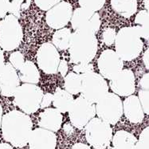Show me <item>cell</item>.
<instances>
[{
  "mask_svg": "<svg viewBox=\"0 0 149 149\" xmlns=\"http://www.w3.org/2000/svg\"><path fill=\"white\" fill-rule=\"evenodd\" d=\"M97 65L101 76L108 80L113 79L124 70V61L113 49H105L98 58Z\"/></svg>",
  "mask_w": 149,
  "mask_h": 149,
  "instance_id": "8fae6325",
  "label": "cell"
},
{
  "mask_svg": "<svg viewBox=\"0 0 149 149\" xmlns=\"http://www.w3.org/2000/svg\"><path fill=\"white\" fill-rule=\"evenodd\" d=\"M135 23L141 38L149 40V13L146 10H140L135 18Z\"/></svg>",
  "mask_w": 149,
  "mask_h": 149,
  "instance_id": "d4e9b609",
  "label": "cell"
},
{
  "mask_svg": "<svg viewBox=\"0 0 149 149\" xmlns=\"http://www.w3.org/2000/svg\"><path fill=\"white\" fill-rule=\"evenodd\" d=\"M63 116L57 109L47 108L39 114L38 125L40 128L56 132L61 127Z\"/></svg>",
  "mask_w": 149,
  "mask_h": 149,
  "instance_id": "ac0fdd59",
  "label": "cell"
},
{
  "mask_svg": "<svg viewBox=\"0 0 149 149\" xmlns=\"http://www.w3.org/2000/svg\"><path fill=\"white\" fill-rule=\"evenodd\" d=\"M98 42L94 32L77 30L72 33L69 48L71 62L75 64L89 63L97 55Z\"/></svg>",
  "mask_w": 149,
  "mask_h": 149,
  "instance_id": "7a4b0ae2",
  "label": "cell"
},
{
  "mask_svg": "<svg viewBox=\"0 0 149 149\" xmlns=\"http://www.w3.org/2000/svg\"><path fill=\"white\" fill-rule=\"evenodd\" d=\"M5 58H4V54H3V49L0 47V73L2 72V70H3V68L5 66Z\"/></svg>",
  "mask_w": 149,
  "mask_h": 149,
  "instance_id": "d590c367",
  "label": "cell"
},
{
  "mask_svg": "<svg viewBox=\"0 0 149 149\" xmlns=\"http://www.w3.org/2000/svg\"><path fill=\"white\" fill-rule=\"evenodd\" d=\"M60 61V54L53 43H43L38 49L37 63L40 69L46 74L58 73Z\"/></svg>",
  "mask_w": 149,
  "mask_h": 149,
  "instance_id": "30bf717a",
  "label": "cell"
},
{
  "mask_svg": "<svg viewBox=\"0 0 149 149\" xmlns=\"http://www.w3.org/2000/svg\"><path fill=\"white\" fill-rule=\"evenodd\" d=\"M85 139L95 149H105L113 140L110 125L99 118H93L85 127Z\"/></svg>",
  "mask_w": 149,
  "mask_h": 149,
  "instance_id": "5b68a950",
  "label": "cell"
},
{
  "mask_svg": "<svg viewBox=\"0 0 149 149\" xmlns=\"http://www.w3.org/2000/svg\"><path fill=\"white\" fill-rule=\"evenodd\" d=\"M96 114L94 104L85 99L82 96L74 100L69 111L70 122L78 129L85 128L88 122L94 118Z\"/></svg>",
  "mask_w": 149,
  "mask_h": 149,
  "instance_id": "9c48e42d",
  "label": "cell"
},
{
  "mask_svg": "<svg viewBox=\"0 0 149 149\" xmlns=\"http://www.w3.org/2000/svg\"><path fill=\"white\" fill-rule=\"evenodd\" d=\"M1 129L6 142L16 148H23L29 143L33 132V122L27 114L12 110L3 116Z\"/></svg>",
  "mask_w": 149,
  "mask_h": 149,
  "instance_id": "6da1fadb",
  "label": "cell"
},
{
  "mask_svg": "<svg viewBox=\"0 0 149 149\" xmlns=\"http://www.w3.org/2000/svg\"><path fill=\"white\" fill-rule=\"evenodd\" d=\"M123 110L126 118L132 124H140L144 118V112L140 99L137 96L131 95L123 102Z\"/></svg>",
  "mask_w": 149,
  "mask_h": 149,
  "instance_id": "e0dca14e",
  "label": "cell"
},
{
  "mask_svg": "<svg viewBox=\"0 0 149 149\" xmlns=\"http://www.w3.org/2000/svg\"><path fill=\"white\" fill-rule=\"evenodd\" d=\"M96 107V113L98 118L109 125H116L124 113L123 102L118 95L109 93L98 101Z\"/></svg>",
  "mask_w": 149,
  "mask_h": 149,
  "instance_id": "ba28073f",
  "label": "cell"
},
{
  "mask_svg": "<svg viewBox=\"0 0 149 149\" xmlns=\"http://www.w3.org/2000/svg\"><path fill=\"white\" fill-rule=\"evenodd\" d=\"M72 27L74 30H88L95 33L100 26V19L98 14L85 8H77L74 10L71 19Z\"/></svg>",
  "mask_w": 149,
  "mask_h": 149,
  "instance_id": "7c38bea8",
  "label": "cell"
},
{
  "mask_svg": "<svg viewBox=\"0 0 149 149\" xmlns=\"http://www.w3.org/2000/svg\"><path fill=\"white\" fill-rule=\"evenodd\" d=\"M71 149H91L90 147L87 145V144H85L83 143H75Z\"/></svg>",
  "mask_w": 149,
  "mask_h": 149,
  "instance_id": "8d00e7d4",
  "label": "cell"
},
{
  "mask_svg": "<svg viewBox=\"0 0 149 149\" xmlns=\"http://www.w3.org/2000/svg\"><path fill=\"white\" fill-rule=\"evenodd\" d=\"M0 93H1V89H0Z\"/></svg>",
  "mask_w": 149,
  "mask_h": 149,
  "instance_id": "60d3db41",
  "label": "cell"
},
{
  "mask_svg": "<svg viewBox=\"0 0 149 149\" xmlns=\"http://www.w3.org/2000/svg\"><path fill=\"white\" fill-rule=\"evenodd\" d=\"M116 37V31L112 28H107L104 31L101 38L104 44H105L106 46H112L113 43H115Z\"/></svg>",
  "mask_w": 149,
  "mask_h": 149,
  "instance_id": "83f0119b",
  "label": "cell"
},
{
  "mask_svg": "<svg viewBox=\"0 0 149 149\" xmlns=\"http://www.w3.org/2000/svg\"><path fill=\"white\" fill-rule=\"evenodd\" d=\"M3 107L2 105L0 104V128L2 127V122H3Z\"/></svg>",
  "mask_w": 149,
  "mask_h": 149,
  "instance_id": "f35d334b",
  "label": "cell"
},
{
  "mask_svg": "<svg viewBox=\"0 0 149 149\" xmlns=\"http://www.w3.org/2000/svg\"><path fill=\"white\" fill-rule=\"evenodd\" d=\"M0 149H14L12 145H10L7 143H0Z\"/></svg>",
  "mask_w": 149,
  "mask_h": 149,
  "instance_id": "74e56055",
  "label": "cell"
},
{
  "mask_svg": "<svg viewBox=\"0 0 149 149\" xmlns=\"http://www.w3.org/2000/svg\"><path fill=\"white\" fill-rule=\"evenodd\" d=\"M71 37V31L67 28H62L58 30L54 33L52 38V43L58 49L66 50L70 48Z\"/></svg>",
  "mask_w": 149,
  "mask_h": 149,
  "instance_id": "603a6c76",
  "label": "cell"
},
{
  "mask_svg": "<svg viewBox=\"0 0 149 149\" xmlns=\"http://www.w3.org/2000/svg\"><path fill=\"white\" fill-rule=\"evenodd\" d=\"M138 141L142 149H149V126L141 132Z\"/></svg>",
  "mask_w": 149,
  "mask_h": 149,
  "instance_id": "f546056e",
  "label": "cell"
},
{
  "mask_svg": "<svg viewBox=\"0 0 149 149\" xmlns=\"http://www.w3.org/2000/svg\"><path fill=\"white\" fill-rule=\"evenodd\" d=\"M143 47V41L136 26L122 28L116 33V53L124 61H131L138 58Z\"/></svg>",
  "mask_w": 149,
  "mask_h": 149,
  "instance_id": "3957f363",
  "label": "cell"
},
{
  "mask_svg": "<svg viewBox=\"0 0 149 149\" xmlns=\"http://www.w3.org/2000/svg\"><path fill=\"white\" fill-rule=\"evenodd\" d=\"M143 62L147 70H149V47L146 49L143 55Z\"/></svg>",
  "mask_w": 149,
  "mask_h": 149,
  "instance_id": "e575fe53",
  "label": "cell"
},
{
  "mask_svg": "<svg viewBox=\"0 0 149 149\" xmlns=\"http://www.w3.org/2000/svg\"><path fill=\"white\" fill-rule=\"evenodd\" d=\"M113 10L125 18H130L136 12L137 0H111Z\"/></svg>",
  "mask_w": 149,
  "mask_h": 149,
  "instance_id": "7402d4cb",
  "label": "cell"
},
{
  "mask_svg": "<svg viewBox=\"0 0 149 149\" xmlns=\"http://www.w3.org/2000/svg\"><path fill=\"white\" fill-rule=\"evenodd\" d=\"M143 4H144V7H145L146 10L149 13V0H144Z\"/></svg>",
  "mask_w": 149,
  "mask_h": 149,
  "instance_id": "ab89813d",
  "label": "cell"
},
{
  "mask_svg": "<svg viewBox=\"0 0 149 149\" xmlns=\"http://www.w3.org/2000/svg\"><path fill=\"white\" fill-rule=\"evenodd\" d=\"M73 101L74 99L73 95L70 94L66 90L61 89V88H57L55 90L53 97V104L55 109H57L61 113L69 112Z\"/></svg>",
  "mask_w": 149,
  "mask_h": 149,
  "instance_id": "ffe728a7",
  "label": "cell"
},
{
  "mask_svg": "<svg viewBox=\"0 0 149 149\" xmlns=\"http://www.w3.org/2000/svg\"><path fill=\"white\" fill-rule=\"evenodd\" d=\"M22 37L21 25L15 16H7L0 22V47L3 50L12 51L17 49Z\"/></svg>",
  "mask_w": 149,
  "mask_h": 149,
  "instance_id": "52a82bcc",
  "label": "cell"
},
{
  "mask_svg": "<svg viewBox=\"0 0 149 149\" xmlns=\"http://www.w3.org/2000/svg\"><path fill=\"white\" fill-rule=\"evenodd\" d=\"M68 63L65 59H61L60 61V64L58 66V72L61 73V76L65 77L67 75V72H68Z\"/></svg>",
  "mask_w": 149,
  "mask_h": 149,
  "instance_id": "836d02e7",
  "label": "cell"
},
{
  "mask_svg": "<svg viewBox=\"0 0 149 149\" xmlns=\"http://www.w3.org/2000/svg\"><path fill=\"white\" fill-rule=\"evenodd\" d=\"M81 93L83 97L89 102L97 103L106 94L109 93V85L99 73L92 71L81 74Z\"/></svg>",
  "mask_w": 149,
  "mask_h": 149,
  "instance_id": "8992f818",
  "label": "cell"
},
{
  "mask_svg": "<svg viewBox=\"0 0 149 149\" xmlns=\"http://www.w3.org/2000/svg\"><path fill=\"white\" fill-rule=\"evenodd\" d=\"M72 6L66 2H61L55 5L46 13L47 24L53 29L60 30L68 24L72 18Z\"/></svg>",
  "mask_w": 149,
  "mask_h": 149,
  "instance_id": "5bb4252c",
  "label": "cell"
},
{
  "mask_svg": "<svg viewBox=\"0 0 149 149\" xmlns=\"http://www.w3.org/2000/svg\"><path fill=\"white\" fill-rule=\"evenodd\" d=\"M10 63L16 70H19L25 63V58L21 52L15 51L12 53L9 58Z\"/></svg>",
  "mask_w": 149,
  "mask_h": 149,
  "instance_id": "4316f807",
  "label": "cell"
},
{
  "mask_svg": "<svg viewBox=\"0 0 149 149\" xmlns=\"http://www.w3.org/2000/svg\"><path fill=\"white\" fill-rule=\"evenodd\" d=\"M109 86L115 94L129 97L136 91V78L131 70L125 69L110 81Z\"/></svg>",
  "mask_w": 149,
  "mask_h": 149,
  "instance_id": "4fadbf2b",
  "label": "cell"
},
{
  "mask_svg": "<svg viewBox=\"0 0 149 149\" xmlns=\"http://www.w3.org/2000/svg\"><path fill=\"white\" fill-rule=\"evenodd\" d=\"M93 70V66L89 63H81V64H77L73 66V71L78 74L92 72Z\"/></svg>",
  "mask_w": 149,
  "mask_h": 149,
  "instance_id": "4dcf8cb0",
  "label": "cell"
},
{
  "mask_svg": "<svg viewBox=\"0 0 149 149\" xmlns=\"http://www.w3.org/2000/svg\"><path fill=\"white\" fill-rule=\"evenodd\" d=\"M20 86V78L16 70L10 63H6L0 73L1 94L6 97L15 96L17 88Z\"/></svg>",
  "mask_w": 149,
  "mask_h": 149,
  "instance_id": "9a60e30c",
  "label": "cell"
},
{
  "mask_svg": "<svg viewBox=\"0 0 149 149\" xmlns=\"http://www.w3.org/2000/svg\"><path fill=\"white\" fill-rule=\"evenodd\" d=\"M53 97H54V95L47 93L46 94L43 95L42 100V103H41V106L40 108L42 109H46V108H49L50 106V104L53 102Z\"/></svg>",
  "mask_w": 149,
  "mask_h": 149,
  "instance_id": "1f68e13d",
  "label": "cell"
},
{
  "mask_svg": "<svg viewBox=\"0 0 149 149\" xmlns=\"http://www.w3.org/2000/svg\"><path fill=\"white\" fill-rule=\"evenodd\" d=\"M112 141L113 149H142L136 137L125 130L116 132Z\"/></svg>",
  "mask_w": 149,
  "mask_h": 149,
  "instance_id": "d6986e66",
  "label": "cell"
},
{
  "mask_svg": "<svg viewBox=\"0 0 149 149\" xmlns=\"http://www.w3.org/2000/svg\"><path fill=\"white\" fill-rule=\"evenodd\" d=\"M18 76L23 83L36 85L39 82L40 73L36 65L31 61H26L19 70Z\"/></svg>",
  "mask_w": 149,
  "mask_h": 149,
  "instance_id": "44dd1931",
  "label": "cell"
},
{
  "mask_svg": "<svg viewBox=\"0 0 149 149\" xmlns=\"http://www.w3.org/2000/svg\"><path fill=\"white\" fill-rule=\"evenodd\" d=\"M64 88L72 95H77L81 93V74L70 72L65 77Z\"/></svg>",
  "mask_w": 149,
  "mask_h": 149,
  "instance_id": "cb8c5ba5",
  "label": "cell"
},
{
  "mask_svg": "<svg viewBox=\"0 0 149 149\" xmlns=\"http://www.w3.org/2000/svg\"><path fill=\"white\" fill-rule=\"evenodd\" d=\"M43 97V92L40 87L33 84L20 85L14 96L16 106L26 114H32L39 109Z\"/></svg>",
  "mask_w": 149,
  "mask_h": 149,
  "instance_id": "277c9868",
  "label": "cell"
},
{
  "mask_svg": "<svg viewBox=\"0 0 149 149\" xmlns=\"http://www.w3.org/2000/svg\"><path fill=\"white\" fill-rule=\"evenodd\" d=\"M28 144L30 149H55L57 136L54 132L37 128L32 132Z\"/></svg>",
  "mask_w": 149,
  "mask_h": 149,
  "instance_id": "2e32d148",
  "label": "cell"
},
{
  "mask_svg": "<svg viewBox=\"0 0 149 149\" xmlns=\"http://www.w3.org/2000/svg\"><path fill=\"white\" fill-rule=\"evenodd\" d=\"M144 113L149 116V89H140L138 93Z\"/></svg>",
  "mask_w": 149,
  "mask_h": 149,
  "instance_id": "f1b7e54d",
  "label": "cell"
},
{
  "mask_svg": "<svg viewBox=\"0 0 149 149\" xmlns=\"http://www.w3.org/2000/svg\"><path fill=\"white\" fill-rule=\"evenodd\" d=\"M105 0H79V3L82 8L97 11L101 9L104 4Z\"/></svg>",
  "mask_w": 149,
  "mask_h": 149,
  "instance_id": "484cf974",
  "label": "cell"
},
{
  "mask_svg": "<svg viewBox=\"0 0 149 149\" xmlns=\"http://www.w3.org/2000/svg\"><path fill=\"white\" fill-rule=\"evenodd\" d=\"M140 89H149V73H145L139 82Z\"/></svg>",
  "mask_w": 149,
  "mask_h": 149,
  "instance_id": "d6a6232c",
  "label": "cell"
}]
</instances>
